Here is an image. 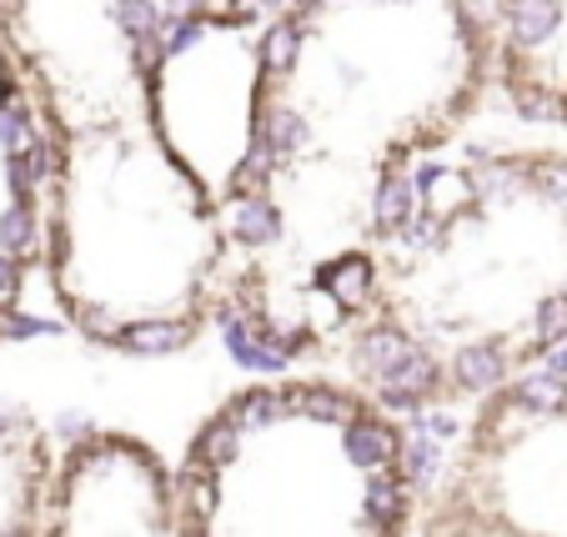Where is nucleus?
<instances>
[{"label":"nucleus","mask_w":567,"mask_h":537,"mask_svg":"<svg viewBox=\"0 0 567 537\" xmlns=\"http://www.w3.org/2000/svg\"><path fill=\"white\" fill-rule=\"evenodd\" d=\"M281 397H287V412L311 417V422H337V427H347V422L362 417V407H357L347 392L321 388V382H297V388H281Z\"/></svg>","instance_id":"nucleus-13"},{"label":"nucleus","mask_w":567,"mask_h":537,"mask_svg":"<svg viewBox=\"0 0 567 537\" xmlns=\"http://www.w3.org/2000/svg\"><path fill=\"white\" fill-rule=\"evenodd\" d=\"M567 0H503V35L513 55H533L563 31Z\"/></svg>","instance_id":"nucleus-1"},{"label":"nucleus","mask_w":567,"mask_h":537,"mask_svg":"<svg viewBox=\"0 0 567 537\" xmlns=\"http://www.w3.org/2000/svg\"><path fill=\"white\" fill-rule=\"evenodd\" d=\"M372 281H377V271L367 251H347V257L327 261L317 271V291H327L342 312H362L367 301H372Z\"/></svg>","instance_id":"nucleus-8"},{"label":"nucleus","mask_w":567,"mask_h":537,"mask_svg":"<svg viewBox=\"0 0 567 537\" xmlns=\"http://www.w3.org/2000/svg\"><path fill=\"white\" fill-rule=\"evenodd\" d=\"M212 35V25H206V16H166V25H161V55L166 61H182L186 51H196V45Z\"/></svg>","instance_id":"nucleus-25"},{"label":"nucleus","mask_w":567,"mask_h":537,"mask_svg":"<svg viewBox=\"0 0 567 537\" xmlns=\"http://www.w3.org/2000/svg\"><path fill=\"white\" fill-rule=\"evenodd\" d=\"M55 432H61L65 442H81V437H91V417L81 407H65L61 422H55Z\"/></svg>","instance_id":"nucleus-33"},{"label":"nucleus","mask_w":567,"mask_h":537,"mask_svg":"<svg viewBox=\"0 0 567 537\" xmlns=\"http://www.w3.org/2000/svg\"><path fill=\"white\" fill-rule=\"evenodd\" d=\"M221 342H226V352H231V362L241 366V372H287V362H291L281 347L267 342V332H261V312L226 322Z\"/></svg>","instance_id":"nucleus-9"},{"label":"nucleus","mask_w":567,"mask_h":537,"mask_svg":"<svg viewBox=\"0 0 567 537\" xmlns=\"http://www.w3.org/2000/svg\"><path fill=\"white\" fill-rule=\"evenodd\" d=\"M408 347H412V337L402 332V327H392V322H377V327H367V332H362V342H357V366H362V372L377 382V376H382L386 366L396 362V357L408 352Z\"/></svg>","instance_id":"nucleus-18"},{"label":"nucleus","mask_w":567,"mask_h":537,"mask_svg":"<svg viewBox=\"0 0 567 537\" xmlns=\"http://www.w3.org/2000/svg\"><path fill=\"white\" fill-rule=\"evenodd\" d=\"M6 537H31V533H6Z\"/></svg>","instance_id":"nucleus-36"},{"label":"nucleus","mask_w":567,"mask_h":537,"mask_svg":"<svg viewBox=\"0 0 567 537\" xmlns=\"http://www.w3.org/2000/svg\"><path fill=\"white\" fill-rule=\"evenodd\" d=\"M467 176H472V192H477V206H503L533 186V166L527 162H482Z\"/></svg>","instance_id":"nucleus-17"},{"label":"nucleus","mask_w":567,"mask_h":537,"mask_svg":"<svg viewBox=\"0 0 567 537\" xmlns=\"http://www.w3.org/2000/svg\"><path fill=\"white\" fill-rule=\"evenodd\" d=\"M567 337V291H553V297L537 301V317H533V352H547L553 342Z\"/></svg>","instance_id":"nucleus-26"},{"label":"nucleus","mask_w":567,"mask_h":537,"mask_svg":"<svg viewBox=\"0 0 567 537\" xmlns=\"http://www.w3.org/2000/svg\"><path fill=\"white\" fill-rule=\"evenodd\" d=\"M533 186L567 216V162H537L533 166Z\"/></svg>","instance_id":"nucleus-31"},{"label":"nucleus","mask_w":567,"mask_h":537,"mask_svg":"<svg viewBox=\"0 0 567 537\" xmlns=\"http://www.w3.org/2000/svg\"><path fill=\"white\" fill-rule=\"evenodd\" d=\"M408 427L412 432H427V437H442V442H452L462 432V422H457V412H447V407H422V412H412L408 417Z\"/></svg>","instance_id":"nucleus-30"},{"label":"nucleus","mask_w":567,"mask_h":537,"mask_svg":"<svg viewBox=\"0 0 567 537\" xmlns=\"http://www.w3.org/2000/svg\"><path fill=\"white\" fill-rule=\"evenodd\" d=\"M412 182H417V196H422V211L442 216V221H457L462 211H472L477 206V192H472V176L467 172H452V166L442 162H422L417 172H412Z\"/></svg>","instance_id":"nucleus-5"},{"label":"nucleus","mask_w":567,"mask_h":537,"mask_svg":"<svg viewBox=\"0 0 567 537\" xmlns=\"http://www.w3.org/2000/svg\"><path fill=\"white\" fill-rule=\"evenodd\" d=\"M563 291H567V287H563Z\"/></svg>","instance_id":"nucleus-38"},{"label":"nucleus","mask_w":567,"mask_h":537,"mask_svg":"<svg viewBox=\"0 0 567 537\" xmlns=\"http://www.w3.org/2000/svg\"><path fill=\"white\" fill-rule=\"evenodd\" d=\"M513 106L527 121H567V91L543 81H513Z\"/></svg>","instance_id":"nucleus-21"},{"label":"nucleus","mask_w":567,"mask_h":537,"mask_svg":"<svg viewBox=\"0 0 567 537\" xmlns=\"http://www.w3.org/2000/svg\"><path fill=\"white\" fill-rule=\"evenodd\" d=\"M442 382H447V376H442V362H437V357H432L422 342H412L408 352H402L382 376H377L372 388H377V392H412V397L432 402V397L442 392Z\"/></svg>","instance_id":"nucleus-10"},{"label":"nucleus","mask_w":567,"mask_h":537,"mask_svg":"<svg viewBox=\"0 0 567 537\" xmlns=\"http://www.w3.org/2000/svg\"><path fill=\"white\" fill-rule=\"evenodd\" d=\"M452 388L472 392V397H493L513 382V362H507L503 342H467L457 357H452Z\"/></svg>","instance_id":"nucleus-4"},{"label":"nucleus","mask_w":567,"mask_h":537,"mask_svg":"<svg viewBox=\"0 0 567 537\" xmlns=\"http://www.w3.org/2000/svg\"><path fill=\"white\" fill-rule=\"evenodd\" d=\"M422 211V196H417V182H412L408 166H386L382 182H377V196H372V226L377 237H396L408 231Z\"/></svg>","instance_id":"nucleus-6"},{"label":"nucleus","mask_w":567,"mask_h":537,"mask_svg":"<svg viewBox=\"0 0 567 537\" xmlns=\"http://www.w3.org/2000/svg\"><path fill=\"white\" fill-rule=\"evenodd\" d=\"M396 463H402L408 487H417V493H442V477H447V442L408 427L402 432V452H396Z\"/></svg>","instance_id":"nucleus-12"},{"label":"nucleus","mask_w":567,"mask_h":537,"mask_svg":"<svg viewBox=\"0 0 567 537\" xmlns=\"http://www.w3.org/2000/svg\"><path fill=\"white\" fill-rule=\"evenodd\" d=\"M231 417L241 422L247 432L271 427L277 417H287V397H281V392H271V388H251V392H241V397L231 402Z\"/></svg>","instance_id":"nucleus-23"},{"label":"nucleus","mask_w":567,"mask_h":537,"mask_svg":"<svg viewBox=\"0 0 567 537\" xmlns=\"http://www.w3.org/2000/svg\"><path fill=\"white\" fill-rule=\"evenodd\" d=\"M6 186H11V202H35L45 186V176L35 172V162L25 156V151H16V156H6Z\"/></svg>","instance_id":"nucleus-27"},{"label":"nucleus","mask_w":567,"mask_h":537,"mask_svg":"<svg viewBox=\"0 0 567 537\" xmlns=\"http://www.w3.org/2000/svg\"><path fill=\"white\" fill-rule=\"evenodd\" d=\"M507 397H513L527 417H563L567 412V376L547 372V366H533V372L513 376Z\"/></svg>","instance_id":"nucleus-14"},{"label":"nucleus","mask_w":567,"mask_h":537,"mask_svg":"<svg viewBox=\"0 0 567 537\" xmlns=\"http://www.w3.org/2000/svg\"><path fill=\"white\" fill-rule=\"evenodd\" d=\"M192 337L196 332L186 317H141V322H121L106 347L131 352V357H172V352H182Z\"/></svg>","instance_id":"nucleus-7"},{"label":"nucleus","mask_w":567,"mask_h":537,"mask_svg":"<svg viewBox=\"0 0 567 537\" xmlns=\"http://www.w3.org/2000/svg\"><path fill=\"white\" fill-rule=\"evenodd\" d=\"M342 452L347 463L362 467V473H386L396 463V452H402V437L377 417H357L342 427Z\"/></svg>","instance_id":"nucleus-11"},{"label":"nucleus","mask_w":567,"mask_h":537,"mask_svg":"<svg viewBox=\"0 0 567 537\" xmlns=\"http://www.w3.org/2000/svg\"><path fill=\"white\" fill-rule=\"evenodd\" d=\"M16 291H21V257L0 251V307H11Z\"/></svg>","instance_id":"nucleus-32"},{"label":"nucleus","mask_w":567,"mask_h":537,"mask_svg":"<svg viewBox=\"0 0 567 537\" xmlns=\"http://www.w3.org/2000/svg\"><path fill=\"white\" fill-rule=\"evenodd\" d=\"M386 537H396V533H386Z\"/></svg>","instance_id":"nucleus-37"},{"label":"nucleus","mask_w":567,"mask_h":537,"mask_svg":"<svg viewBox=\"0 0 567 537\" xmlns=\"http://www.w3.org/2000/svg\"><path fill=\"white\" fill-rule=\"evenodd\" d=\"M35 241H41L35 206L31 202H11L6 211H0V251H11V257H31Z\"/></svg>","instance_id":"nucleus-22"},{"label":"nucleus","mask_w":567,"mask_h":537,"mask_svg":"<svg viewBox=\"0 0 567 537\" xmlns=\"http://www.w3.org/2000/svg\"><path fill=\"white\" fill-rule=\"evenodd\" d=\"M251 136H257L281 166H291L301 151H311V121L301 116L291 101L271 96V101H261L257 116H251Z\"/></svg>","instance_id":"nucleus-3"},{"label":"nucleus","mask_w":567,"mask_h":537,"mask_svg":"<svg viewBox=\"0 0 567 537\" xmlns=\"http://www.w3.org/2000/svg\"><path fill=\"white\" fill-rule=\"evenodd\" d=\"M35 141H41V131H35V121H31V106H25L21 96L0 101V151L16 156V151H31Z\"/></svg>","instance_id":"nucleus-24"},{"label":"nucleus","mask_w":567,"mask_h":537,"mask_svg":"<svg viewBox=\"0 0 567 537\" xmlns=\"http://www.w3.org/2000/svg\"><path fill=\"white\" fill-rule=\"evenodd\" d=\"M543 366H547V372H557V376H567V337L547 347V352H543Z\"/></svg>","instance_id":"nucleus-35"},{"label":"nucleus","mask_w":567,"mask_h":537,"mask_svg":"<svg viewBox=\"0 0 567 537\" xmlns=\"http://www.w3.org/2000/svg\"><path fill=\"white\" fill-rule=\"evenodd\" d=\"M277 11H287V0H226L221 6L226 25H261V21H271Z\"/></svg>","instance_id":"nucleus-29"},{"label":"nucleus","mask_w":567,"mask_h":537,"mask_svg":"<svg viewBox=\"0 0 567 537\" xmlns=\"http://www.w3.org/2000/svg\"><path fill=\"white\" fill-rule=\"evenodd\" d=\"M161 6H166L172 16H206L216 0H161Z\"/></svg>","instance_id":"nucleus-34"},{"label":"nucleus","mask_w":567,"mask_h":537,"mask_svg":"<svg viewBox=\"0 0 567 537\" xmlns=\"http://www.w3.org/2000/svg\"><path fill=\"white\" fill-rule=\"evenodd\" d=\"M61 327L45 322V317H31V312H0V342H31V337H55Z\"/></svg>","instance_id":"nucleus-28"},{"label":"nucleus","mask_w":567,"mask_h":537,"mask_svg":"<svg viewBox=\"0 0 567 537\" xmlns=\"http://www.w3.org/2000/svg\"><path fill=\"white\" fill-rule=\"evenodd\" d=\"M301 41H307V25H297L291 16L271 21V31L261 35V45H257V71L271 75V81H277V75L287 81L301 61Z\"/></svg>","instance_id":"nucleus-16"},{"label":"nucleus","mask_w":567,"mask_h":537,"mask_svg":"<svg viewBox=\"0 0 567 537\" xmlns=\"http://www.w3.org/2000/svg\"><path fill=\"white\" fill-rule=\"evenodd\" d=\"M166 6L161 0H116L111 6V21L121 25V35L126 41H156L161 35V25H166Z\"/></svg>","instance_id":"nucleus-20"},{"label":"nucleus","mask_w":567,"mask_h":537,"mask_svg":"<svg viewBox=\"0 0 567 537\" xmlns=\"http://www.w3.org/2000/svg\"><path fill=\"white\" fill-rule=\"evenodd\" d=\"M226 231H231L236 247L261 251V247H271V241H281L287 216H281V206L271 202L267 192H231V206H226Z\"/></svg>","instance_id":"nucleus-2"},{"label":"nucleus","mask_w":567,"mask_h":537,"mask_svg":"<svg viewBox=\"0 0 567 537\" xmlns=\"http://www.w3.org/2000/svg\"><path fill=\"white\" fill-rule=\"evenodd\" d=\"M241 437H247V427L226 412V417H216V422H206L202 427V437H196V463H206L212 473H221V467H231L236 463V452H241Z\"/></svg>","instance_id":"nucleus-19"},{"label":"nucleus","mask_w":567,"mask_h":537,"mask_svg":"<svg viewBox=\"0 0 567 537\" xmlns=\"http://www.w3.org/2000/svg\"><path fill=\"white\" fill-rule=\"evenodd\" d=\"M412 513V497H408V477H386L377 473L362 493V517L377 527V533H396V527L408 523Z\"/></svg>","instance_id":"nucleus-15"}]
</instances>
